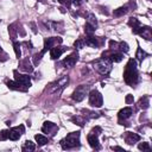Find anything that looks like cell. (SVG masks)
I'll list each match as a JSON object with an SVG mask.
<instances>
[{"label":"cell","instance_id":"cell-8","mask_svg":"<svg viewBox=\"0 0 152 152\" xmlns=\"http://www.w3.org/2000/svg\"><path fill=\"white\" fill-rule=\"evenodd\" d=\"M89 103L93 107H101L103 103V99L102 95L97 91V90H91L89 93Z\"/></svg>","mask_w":152,"mask_h":152},{"label":"cell","instance_id":"cell-29","mask_svg":"<svg viewBox=\"0 0 152 152\" xmlns=\"http://www.w3.org/2000/svg\"><path fill=\"white\" fill-rule=\"evenodd\" d=\"M71 121L72 122H75L76 125H80V126H83L84 125V118H82V116H72L71 118Z\"/></svg>","mask_w":152,"mask_h":152},{"label":"cell","instance_id":"cell-18","mask_svg":"<svg viewBox=\"0 0 152 152\" xmlns=\"http://www.w3.org/2000/svg\"><path fill=\"white\" fill-rule=\"evenodd\" d=\"M132 108H129V107H126V108H124V109H121L120 112H119V119L120 120H126V119H128V118H131V115H132Z\"/></svg>","mask_w":152,"mask_h":152},{"label":"cell","instance_id":"cell-24","mask_svg":"<svg viewBox=\"0 0 152 152\" xmlns=\"http://www.w3.org/2000/svg\"><path fill=\"white\" fill-rule=\"evenodd\" d=\"M34 139H36V141L38 142V145H40V146L48 144V141H49L48 138L44 137V135H42V134H36V135H34Z\"/></svg>","mask_w":152,"mask_h":152},{"label":"cell","instance_id":"cell-7","mask_svg":"<svg viewBox=\"0 0 152 152\" xmlns=\"http://www.w3.org/2000/svg\"><path fill=\"white\" fill-rule=\"evenodd\" d=\"M87 93H88V86H78L76 89H75V91L72 93V100L74 101H76V102H80V101H82L84 97H86V95H87Z\"/></svg>","mask_w":152,"mask_h":152},{"label":"cell","instance_id":"cell-22","mask_svg":"<svg viewBox=\"0 0 152 152\" xmlns=\"http://www.w3.org/2000/svg\"><path fill=\"white\" fill-rule=\"evenodd\" d=\"M34 148H36L34 142H32V141H30V140H26V141L24 142L23 147H21V150H23L24 152H30V151H33Z\"/></svg>","mask_w":152,"mask_h":152},{"label":"cell","instance_id":"cell-21","mask_svg":"<svg viewBox=\"0 0 152 152\" xmlns=\"http://www.w3.org/2000/svg\"><path fill=\"white\" fill-rule=\"evenodd\" d=\"M128 25L132 27V30H133V32L134 33H137V31H138V28L140 27V23H139V20L137 19V18H129V20H128Z\"/></svg>","mask_w":152,"mask_h":152},{"label":"cell","instance_id":"cell-1","mask_svg":"<svg viewBox=\"0 0 152 152\" xmlns=\"http://www.w3.org/2000/svg\"><path fill=\"white\" fill-rule=\"evenodd\" d=\"M124 80L127 84L134 86L138 82V70H137V63L134 59H129L124 72Z\"/></svg>","mask_w":152,"mask_h":152},{"label":"cell","instance_id":"cell-10","mask_svg":"<svg viewBox=\"0 0 152 152\" xmlns=\"http://www.w3.org/2000/svg\"><path fill=\"white\" fill-rule=\"evenodd\" d=\"M77 61H78V53H77V52H72L70 56H68V57L63 61V65H64L65 68H72V66L76 64Z\"/></svg>","mask_w":152,"mask_h":152},{"label":"cell","instance_id":"cell-19","mask_svg":"<svg viewBox=\"0 0 152 152\" xmlns=\"http://www.w3.org/2000/svg\"><path fill=\"white\" fill-rule=\"evenodd\" d=\"M129 7H128V5H125V6H121V7H119V8H116V10H114V12H113V14H114V17H121V15H124V14H126L129 10H128Z\"/></svg>","mask_w":152,"mask_h":152},{"label":"cell","instance_id":"cell-23","mask_svg":"<svg viewBox=\"0 0 152 152\" xmlns=\"http://www.w3.org/2000/svg\"><path fill=\"white\" fill-rule=\"evenodd\" d=\"M122 57H124L122 52H113V53H110L109 59H110L112 62H114V63H118V62H120V61L122 59Z\"/></svg>","mask_w":152,"mask_h":152},{"label":"cell","instance_id":"cell-31","mask_svg":"<svg viewBox=\"0 0 152 152\" xmlns=\"http://www.w3.org/2000/svg\"><path fill=\"white\" fill-rule=\"evenodd\" d=\"M13 48H14V51H15V56L19 58L21 56V51H20V44L18 42H14L13 43Z\"/></svg>","mask_w":152,"mask_h":152},{"label":"cell","instance_id":"cell-27","mask_svg":"<svg viewBox=\"0 0 152 152\" xmlns=\"http://www.w3.org/2000/svg\"><path fill=\"white\" fill-rule=\"evenodd\" d=\"M87 23H88V24H90V25H93L94 27H97V20H96V18H95V15H94V14H89V15H88Z\"/></svg>","mask_w":152,"mask_h":152},{"label":"cell","instance_id":"cell-20","mask_svg":"<svg viewBox=\"0 0 152 152\" xmlns=\"http://www.w3.org/2000/svg\"><path fill=\"white\" fill-rule=\"evenodd\" d=\"M7 87L10 88V89H13V90H20V91H25L26 89L24 88V87H21L18 82H15V81H8L7 83Z\"/></svg>","mask_w":152,"mask_h":152},{"label":"cell","instance_id":"cell-14","mask_svg":"<svg viewBox=\"0 0 152 152\" xmlns=\"http://www.w3.org/2000/svg\"><path fill=\"white\" fill-rule=\"evenodd\" d=\"M63 51H64V49L63 48H61V46H53V48H51L50 49V57H51V59H57V58H59L61 57V55L63 53Z\"/></svg>","mask_w":152,"mask_h":152},{"label":"cell","instance_id":"cell-9","mask_svg":"<svg viewBox=\"0 0 152 152\" xmlns=\"http://www.w3.org/2000/svg\"><path fill=\"white\" fill-rule=\"evenodd\" d=\"M24 131H25V128H24L23 125L11 128L8 131V139H11V140H18L21 137V134L24 133Z\"/></svg>","mask_w":152,"mask_h":152},{"label":"cell","instance_id":"cell-39","mask_svg":"<svg viewBox=\"0 0 152 152\" xmlns=\"http://www.w3.org/2000/svg\"><path fill=\"white\" fill-rule=\"evenodd\" d=\"M112 150H114V151H124V152H125V150H124L122 147H120V146H113Z\"/></svg>","mask_w":152,"mask_h":152},{"label":"cell","instance_id":"cell-2","mask_svg":"<svg viewBox=\"0 0 152 152\" xmlns=\"http://www.w3.org/2000/svg\"><path fill=\"white\" fill-rule=\"evenodd\" d=\"M61 43H62V38H59V37H50V38H45V39H44V48H43V50H42L39 53L34 55V64H37V63L40 61L42 56H43L48 50H50L51 48H53L55 45L61 44Z\"/></svg>","mask_w":152,"mask_h":152},{"label":"cell","instance_id":"cell-34","mask_svg":"<svg viewBox=\"0 0 152 152\" xmlns=\"http://www.w3.org/2000/svg\"><path fill=\"white\" fill-rule=\"evenodd\" d=\"M84 45H86V44H84V40H83V39H77V40L74 43V46H75L76 49H82Z\"/></svg>","mask_w":152,"mask_h":152},{"label":"cell","instance_id":"cell-40","mask_svg":"<svg viewBox=\"0 0 152 152\" xmlns=\"http://www.w3.org/2000/svg\"><path fill=\"white\" fill-rule=\"evenodd\" d=\"M1 53H4V51H2V49L0 48V57H1Z\"/></svg>","mask_w":152,"mask_h":152},{"label":"cell","instance_id":"cell-5","mask_svg":"<svg viewBox=\"0 0 152 152\" xmlns=\"http://www.w3.org/2000/svg\"><path fill=\"white\" fill-rule=\"evenodd\" d=\"M69 81V77L68 76H64L62 78H59L58 81L53 82L50 84V88H49V93H57V91H61L68 83Z\"/></svg>","mask_w":152,"mask_h":152},{"label":"cell","instance_id":"cell-4","mask_svg":"<svg viewBox=\"0 0 152 152\" xmlns=\"http://www.w3.org/2000/svg\"><path fill=\"white\" fill-rule=\"evenodd\" d=\"M94 69L102 75H107L112 70V61L109 58H104V57L100 58L94 63Z\"/></svg>","mask_w":152,"mask_h":152},{"label":"cell","instance_id":"cell-6","mask_svg":"<svg viewBox=\"0 0 152 152\" xmlns=\"http://www.w3.org/2000/svg\"><path fill=\"white\" fill-rule=\"evenodd\" d=\"M14 78H15V82H18L25 89L31 87V78L28 75H23V74H19L17 70H14Z\"/></svg>","mask_w":152,"mask_h":152},{"label":"cell","instance_id":"cell-36","mask_svg":"<svg viewBox=\"0 0 152 152\" xmlns=\"http://www.w3.org/2000/svg\"><path fill=\"white\" fill-rule=\"evenodd\" d=\"M58 2H61V4L65 5L66 7H69V6L71 5V0H58Z\"/></svg>","mask_w":152,"mask_h":152},{"label":"cell","instance_id":"cell-13","mask_svg":"<svg viewBox=\"0 0 152 152\" xmlns=\"http://www.w3.org/2000/svg\"><path fill=\"white\" fill-rule=\"evenodd\" d=\"M140 140V135H138L137 133H133V132H127L125 134V141L128 144V145H133L135 144L137 141Z\"/></svg>","mask_w":152,"mask_h":152},{"label":"cell","instance_id":"cell-17","mask_svg":"<svg viewBox=\"0 0 152 152\" xmlns=\"http://www.w3.org/2000/svg\"><path fill=\"white\" fill-rule=\"evenodd\" d=\"M19 66H20V70H23L25 72H32V70H33V66L30 64V61L27 58L24 59V61H21L20 64H19Z\"/></svg>","mask_w":152,"mask_h":152},{"label":"cell","instance_id":"cell-28","mask_svg":"<svg viewBox=\"0 0 152 152\" xmlns=\"http://www.w3.org/2000/svg\"><path fill=\"white\" fill-rule=\"evenodd\" d=\"M147 56V53L145 52V51H142V49L141 48H138V50H137V55H135V57L139 59V61H142L145 57Z\"/></svg>","mask_w":152,"mask_h":152},{"label":"cell","instance_id":"cell-38","mask_svg":"<svg viewBox=\"0 0 152 152\" xmlns=\"http://www.w3.org/2000/svg\"><path fill=\"white\" fill-rule=\"evenodd\" d=\"M83 1H84V0H71V2H72L75 6H81Z\"/></svg>","mask_w":152,"mask_h":152},{"label":"cell","instance_id":"cell-35","mask_svg":"<svg viewBox=\"0 0 152 152\" xmlns=\"http://www.w3.org/2000/svg\"><path fill=\"white\" fill-rule=\"evenodd\" d=\"M8 32L12 34V36H11V37H12V39H14V38H15V33H14V28H13V25L8 26Z\"/></svg>","mask_w":152,"mask_h":152},{"label":"cell","instance_id":"cell-15","mask_svg":"<svg viewBox=\"0 0 152 152\" xmlns=\"http://www.w3.org/2000/svg\"><path fill=\"white\" fill-rule=\"evenodd\" d=\"M88 142H89V145L93 147V148H100V145H99V139H97V134H95V133H91L90 132V134H88Z\"/></svg>","mask_w":152,"mask_h":152},{"label":"cell","instance_id":"cell-11","mask_svg":"<svg viewBox=\"0 0 152 152\" xmlns=\"http://www.w3.org/2000/svg\"><path fill=\"white\" fill-rule=\"evenodd\" d=\"M42 131L44 133H48V134H55V132L58 131V127L56 124L51 122V121H45L43 124V127H42Z\"/></svg>","mask_w":152,"mask_h":152},{"label":"cell","instance_id":"cell-26","mask_svg":"<svg viewBox=\"0 0 152 152\" xmlns=\"http://www.w3.org/2000/svg\"><path fill=\"white\" fill-rule=\"evenodd\" d=\"M148 104H150L148 96H144V97H141V99H140V101H139V106H140L142 109L148 108Z\"/></svg>","mask_w":152,"mask_h":152},{"label":"cell","instance_id":"cell-25","mask_svg":"<svg viewBox=\"0 0 152 152\" xmlns=\"http://www.w3.org/2000/svg\"><path fill=\"white\" fill-rule=\"evenodd\" d=\"M95 30H96V27H94L93 25L86 23V25H84V32H86V34H88V36H93V33L95 32Z\"/></svg>","mask_w":152,"mask_h":152},{"label":"cell","instance_id":"cell-12","mask_svg":"<svg viewBox=\"0 0 152 152\" xmlns=\"http://www.w3.org/2000/svg\"><path fill=\"white\" fill-rule=\"evenodd\" d=\"M137 33L140 34L142 38H145L147 40H150L152 38V31H151V27L150 26H141L140 25V27L138 28Z\"/></svg>","mask_w":152,"mask_h":152},{"label":"cell","instance_id":"cell-3","mask_svg":"<svg viewBox=\"0 0 152 152\" xmlns=\"http://www.w3.org/2000/svg\"><path fill=\"white\" fill-rule=\"evenodd\" d=\"M61 145L64 150H70L80 145V132H72L69 133L64 139L61 140Z\"/></svg>","mask_w":152,"mask_h":152},{"label":"cell","instance_id":"cell-37","mask_svg":"<svg viewBox=\"0 0 152 152\" xmlns=\"http://www.w3.org/2000/svg\"><path fill=\"white\" fill-rule=\"evenodd\" d=\"M125 101H126V103H128V104L132 103V102H133V95H127Z\"/></svg>","mask_w":152,"mask_h":152},{"label":"cell","instance_id":"cell-30","mask_svg":"<svg viewBox=\"0 0 152 152\" xmlns=\"http://www.w3.org/2000/svg\"><path fill=\"white\" fill-rule=\"evenodd\" d=\"M118 49L121 51V52H127L128 51V44L126 43V42H120L119 44H118Z\"/></svg>","mask_w":152,"mask_h":152},{"label":"cell","instance_id":"cell-16","mask_svg":"<svg viewBox=\"0 0 152 152\" xmlns=\"http://www.w3.org/2000/svg\"><path fill=\"white\" fill-rule=\"evenodd\" d=\"M84 44L88 46H91V48H97L100 43H99V38H96L94 36H88L84 39Z\"/></svg>","mask_w":152,"mask_h":152},{"label":"cell","instance_id":"cell-33","mask_svg":"<svg viewBox=\"0 0 152 152\" xmlns=\"http://www.w3.org/2000/svg\"><path fill=\"white\" fill-rule=\"evenodd\" d=\"M7 139H8V131L7 129L0 131V140L4 141V140H7Z\"/></svg>","mask_w":152,"mask_h":152},{"label":"cell","instance_id":"cell-32","mask_svg":"<svg viewBox=\"0 0 152 152\" xmlns=\"http://www.w3.org/2000/svg\"><path fill=\"white\" fill-rule=\"evenodd\" d=\"M138 148L141 150V151H148L151 147H150V144L148 142H140L138 145Z\"/></svg>","mask_w":152,"mask_h":152}]
</instances>
